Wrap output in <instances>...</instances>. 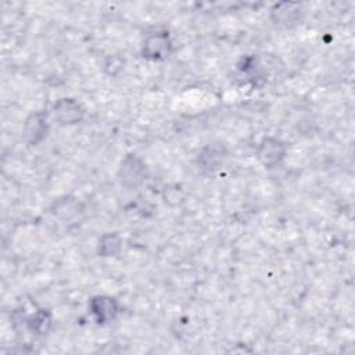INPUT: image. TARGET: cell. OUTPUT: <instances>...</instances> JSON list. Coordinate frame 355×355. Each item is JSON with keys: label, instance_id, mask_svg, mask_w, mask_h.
<instances>
[{"label": "cell", "instance_id": "9c48e42d", "mask_svg": "<svg viewBox=\"0 0 355 355\" xmlns=\"http://www.w3.org/2000/svg\"><path fill=\"white\" fill-rule=\"evenodd\" d=\"M98 254L101 257H116L122 250V239L118 233H105L98 240Z\"/></svg>", "mask_w": 355, "mask_h": 355}, {"label": "cell", "instance_id": "30bf717a", "mask_svg": "<svg viewBox=\"0 0 355 355\" xmlns=\"http://www.w3.org/2000/svg\"><path fill=\"white\" fill-rule=\"evenodd\" d=\"M50 324H51V315L44 309L37 311L29 320V329L32 331H36V334L46 333L49 330Z\"/></svg>", "mask_w": 355, "mask_h": 355}, {"label": "cell", "instance_id": "6da1fadb", "mask_svg": "<svg viewBox=\"0 0 355 355\" xmlns=\"http://www.w3.org/2000/svg\"><path fill=\"white\" fill-rule=\"evenodd\" d=\"M147 178V168L144 161L136 154H128L122 159L118 169V180L128 189H136Z\"/></svg>", "mask_w": 355, "mask_h": 355}, {"label": "cell", "instance_id": "8992f818", "mask_svg": "<svg viewBox=\"0 0 355 355\" xmlns=\"http://www.w3.org/2000/svg\"><path fill=\"white\" fill-rule=\"evenodd\" d=\"M302 14V6L294 1L277 3L270 10V18L276 25L280 26H293L295 25Z\"/></svg>", "mask_w": 355, "mask_h": 355}, {"label": "cell", "instance_id": "277c9868", "mask_svg": "<svg viewBox=\"0 0 355 355\" xmlns=\"http://www.w3.org/2000/svg\"><path fill=\"white\" fill-rule=\"evenodd\" d=\"M53 114L55 121L64 126L79 123L85 116L82 105L73 98H60L53 105Z\"/></svg>", "mask_w": 355, "mask_h": 355}, {"label": "cell", "instance_id": "3957f363", "mask_svg": "<svg viewBox=\"0 0 355 355\" xmlns=\"http://www.w3.org/2000/svg\"><path fill=\"white\" fill-rule=\"evenodd\" d=\"M172 42L166 32L150 33L141 46V54L144 58L151 61H159L171 54Z\"/></svg>", "mask_w": 355, "mask_h": 355}, {"label": "cell", "instance_id": "7a4b0ae2", "mask_svg": "<svg viewBox=\"0 0 355 355\" xmlns=\"http://www.w3.org/2000/svg\"><path fill=\"white\" fill-rule=\"evenodd\" d=\"M286 151H287V147L284 141H282L277 137L268 136V137H263L258 144L257 158L263 166L273 168L283 161V158L286 157Z\"/></svg>", "mask_w": 355, "mask_h": 355}, {"label": "cell", "instance_id": "ba28073f", "mask_svg": "<svg viewBox=\"0 0 355 355\" xmlns=\"http://www.w3.org/2000/svg\"><path fill=\"white\" fill-rule=\"evenodd\" d=\"M226 157V150L219 144H208L198 153V165L207 172H215Z\"/></svg>", "mask_w": 355, "mask_h": 355}, {"label": "cell", "instance_id": "52a82bcc", "mask_svg": "<svg viewBox=\"0 0 355 355\" xmlns=\"http://www.w3.org/2000/svg\"><path fill=\"white\" fill-rule=\"evenodd\" d=\"M47 133V122H46V114L43 112H33L25 122L24 126V135L29 144L36 146L39 144Z\"/></svg>", "mask_w": 355, "mask_h": 355}, {"label": "cell", "instance_id": "5b68a950", "mask_svg": "<svg viewBox=\"0 0 355 355\" xmlns=\"http://www.w3.org/2000/svg\"><path fill=\"white\" fill-rule=\"evenodd\" d=\"M89 306L98 323H108L114 320L119 312V304L111 295H96L90 300Z\"/></svg>", "mask_w": 355, "mask_h": 355}]
</instances>
